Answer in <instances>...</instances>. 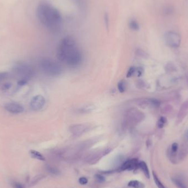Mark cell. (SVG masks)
<instances>
[{"instance_id":"cell-1","label":"cell","mask_w":188,"mask_h":188,"mask_svg":"<svg viewBox=\"0 0 188 188\" xmlns=\"http://www.w3.org/2000/svg\"><path fill=\"white\" fill-rule=\"evenodd\" d=\"M36 17L41 24L52 33H59L62 29V16L59 10L47 2H41L37 7Z\"/></svg>"},{"instance_id":"cell-2","label":"cell","mask_w":188,"mask_h":188,"mask_svg":"<svg viewBox=\"0 0 188 188\" xmlns=\"http://www.w3.org/2000/svg\"><path fill=\"white\" fill-rule=\"evenodd\" d=\"M59 60L70 67H76L82 62V55L75 40L70 36L63 38L57 48Z\"/></svg>"},{"instance_id":"cell-3","label":"cell","mask_w":188,"mask_h":188,"mask_svg":"<svg viewBox=\"0 0 188 188\" xmlns=\"http://www.w3.org/2000/svg\"><path fill=\"white\" fill-rule=\"evenodd\" d=\"M145 118L142 112L135 108H131L125 112L123 126L127 129H132L142 122Z\"/></svg>"},{"instance_id":"cell-4","label":"cell","mask_w":188,"mask_h":188,"mask_svg":"<svg viewBox=\"0 0 188 188\" xmlns=\"http://www.w3.org/2000/svg\"><path fill=\"white\" fill-rule=\"evenodd\" d=\"M41 71L47 76H57L62 73V68L58 62L52 59L44 58L39 62Z\"/></svg>"},{"instance_id":"cell-5","label":"cell","mask_w":188,"mask_h":188,"mask_svg":"<svg viewBox=\"0 0 188 188\" xmlns=\"http://www.w3.org/2000/svg\"><path fill=\"white\" fill-rule=\"evenodd\" d=\"M13 71L18 76L21 77L20 79L27 80L31 79L35 74L34 69L31 65L22 62H17L14 65Z\"/></svg>"},{"instance_id":"cell-6","label":"cell","mask_w":188,"mask_h":188,"mask_svg":"<svg viewBox=\"0 0 188 188\" xmlns=\"http://www.w3.org/2000/svg\"><path fill=\"white\" fill-rule=\"evenodd\" d=\"M92 129V126L90 124H77L71 125L69 131L75 136H79L89 131Z\"/></svg>"},{"instance_id":"cell-7","label":"cell","mask_w":188,"mask_h":188,"mask_svg":"<svg viewBox=\"0 0 188 188\" xmlns=\"http://www.w3.org/2000/svg\"><path fill=\"white\" fill-rule=\"evenodd\" d=\"M165 41L170 47H178L181 45V37L178 33L173 31H168L165 35Z\"/></svg>"},{"instance_id":"cell-8","label":"cell","mask_w":188,"mask_h":188,"mask_svg":"<svg viewBox=\"0 0 188 188\" xmlns=\"http://www.w3.org/2000/svg\"><path fill=\"white\" fill-rule=\"evenodd\" d=\"M134 104L142 108L157 107L160 103L159 100L151 98H140L134 100Z\"/></svg>"},{"instance_id":"cell-9","label":"cell","mask_w":188,"mask_h":188,"mask_svg":"<svg viewBox=\"0 0 188 188\" xmlns=\"http://www.w3.org/2000/svg\"><path fill=\"white\" fill-rule=\"evenodd\" d=\"M46 101L44 96L41 95H37L34 96L30 102V107L31 110L34 111H39L45 105Z\"/></svg>"},{"instance_id":"cell-10","label":"cell","mask_w":188,"mask_h":188,"mask_svg":"<svg viewBox=\"0 0 188 188\" xmlns=\"http://www.w3.org/2000/svg\"><path fill=\"white\" fill-rule=\"evenodd\" d=\"M5 109L12 114H19L23 112L24 108L22 105L17 102H10L5 105Z\"/></svg>"},{"instance_id":"cell-11","label":"cell","mask_w":188,"mask_h":188,"mask_svg":"<svg viewBox=\"0 0 188 188\" xmlns=\"http://www.w3.org/2000/svg\"><path fill=\"white\" fill-rule=\"evenodd\" d=\"M139 162L137 159H131L125 162L121 167V170H135L139 167Z\"/></svg>"},{"instance_id":"cell-12","label":"cell","mask_w":188,"mask_h":188,"mask_svg":"<svg viewBox=\"0 0 188 188\" xmlns=\"http://www.w3.org/2000/svg\"><path fill=\"white\" fill-rule=\"evenodd\" d=\"M188 110V101H187L184 102L181 106L179 113L178 114V117H177V119L176 122L177 123L179 124L181 123L182 122L184 118L185 117V116L187 114V111Z\"/></svg>"},{"instance_id":"cell-13","label":"cell","mask_w":188,"mask_h":188,"mask_svg":"<svg viewBox=\"0 0 188 188\" xmlns=\"http://www.w3.org/2000/svg\"><path fill=\"white\" fill-rule=\"evenodd\" d=\"M29 155L30 156H31V157H32L33 159H38V160L42 161H45V157L41 154V153H39L36 150H30L29 151Z\"/></svg>"},{"instance_id":"cell-14","label":"cell","mask_w":188,"mask_h":188,"mask_svg":"<svg viewBox=\"0 0 188 188\" xmlns=\"http://www.w3.org/2000/svg\"><path fill=\"white\" fill-rule=\"evenodd\" d=\"M139 167L141 168V170H142V172L144 173L145 176L148 179H149L150 177V172H149L148 168L147 167V166L146 164V163L145 162H144V161L140 162L139 164Z\"/></svg>"},{"instance_id":"cell-15","label":"cell","mask_w":188,"mask_h":188,"mask_svg":"<svg viewBox=\"0 0 188 188\" xmlns=\"http://www.w3.org/2000/svg\"><path fill=\"white\" fill-rule=\"evenodd\" d=\"M128 25L130 29L134 31H137L140 28L139 23L134 19H131L128 22Z\"/></svg>"},{"instance_id":"cell-16","label":"cell","mask_w":188,"mask_h":188,"mask_svg":"<svg viewBox=\"0 0 188 188\" xmlns=\"http://www.w3.org/2000/svg\"><path fill=\"white\" fill-rule=\"evenodd\" d=\"M128 186L134 188H144L145 185L143 183L138 181H131L128 183Z\"/></svg>"},{"instance_id":"cell-17","label":"cell","mask_w":188,"mask_h":188,"mask_svg":"<svg viewBox=\"0 0 188 188\" xmlns=\"http://www.w3.org/2000/svg\"><path fill=\"white\" fill-rule=\"evenodd\" d=\"M118 90L121 93H123L125 92L126 88H127V85L126 82H124V80H121L119 81L117 85Z\"/></svg>"},{"instance_id":"cell-18","label":"cell","mask_w":188,"mask_h":188,"mask_svg":"<svg viewBox=\"0 0 188 188\" xmlns=\"http://www.w3.org/2000/svg\"><path fill=\"white\" fill-rule=\"evenodd\" d=\"M94 109V105H86V106L83 107L82 108H80L79 110V112H81V113H89V112H90L91 111H93Z\"/></svg>"},{"instance_id":"cell-19","label":"cell","mask_w":188,"mask_h":188,"mask_svg":"<svg viewBox=\"0 0 188 188\" xmlns=\"http://www.w3.org/2000/svg\"><path fill=\"white\" fill-rule=\"evenodd\" d=\"M153 179L155 183H156L157 187L158 188H166L165 186L163 185V184L160 182V181L159 180L158 177L156 176V174H155V173L154 172H153Z\"/></svg>"},{"instance_id":"cell-20","label":"cell","mask_w":188,"mask_h":188,"mask_svg":"<svg viewBox=\"0 0 188 188\" xmlns=\"http://www.w3.org/2000/svg\"><path fill=\"white\" fill-rule=\"evenodd\" d=\"M166 123V119L165 117H161L157 122V126L159 128H162Z\"/></svg>"},{"instance_id":"cell-21","label":"cell","mask_w":188,"mask_h":188,"mask_svg":"<svg viewBox=\"0 0 188 188\" xmlns=\"http://www.w3.org/2000/svg\"><path fill=\"white\" fill-rule=\"evenodd\" d=\"M9 73L6 72H0V83L6 80L8 77Z\"/></svg>"},{"instance_id":"cell-22","label":"cell","mask_w":188,"mask_h":188,"mask_svg":"<svg viewBox=\"0 0 188 188\" xmlns=\"http://www.w3.org/2000/svg\"><path fill=\"white\" fill-rule=\"evenodd\" d=\"M173 182L175 183V184L176 185V186L179 188H188L181 181H179V179H173Z\"/></svg>"},{"instance_id":"cell-23","label":"cell","mask_w":188,"mask_h":188,"mask_svg":"<svg viewBox=\"0 0 188 188\" xmlns=\"http://www.w3.org/2000/svg\"><path fill=\"white\" fill-rule=\"evenodd\" d=\"M12 87V84L10 82H6L1 87V90L3 91H7L10 90Z\"/></svg>"},{"instance_id":"cell-24","label":"cell","mask_w":188,"mask_h":188,"mask_svg":"<svg viewBox=\"0 0 188 188\" xmlns=\"http://www.w3.org/2000/svg\"><path fill=\"white\" fill-rule=\"evenodd\" d=\"M135 72H136V69H135V67H130L128 71L127 74V78H130V77L133 76Z\"/></svg>"},{"instance_id":"cell-25","label":"cell","mask_w":188,"mask_h":188,"mask_svg":"<svg viewBox=\"0 0 188 188\" xmlns=\"http://www.w3.org/2000/svg\"><path fill=\"white\" fill-rule=\"evenodd\" d=\"M95 178L98 182L99 183L104 182L105 181V178L100 174H96L95 176Z\"/></svg>"},{"instance_id":"cell-26","label":"cell","mask_w":188,"mask_h":188,"mask_svg":"<svg viewBox=\"0 0 188 188\" xmlns=\"http://www.w3.org/2000/svg\"><path fill=\"white\" fill-rule=\"evenodd\" d=\"M178 145L177 143H173L172 145V146H171V151H172V153H175L177 152L178 151Z\"/></svg>"},{"instance_id":"cell-27","label":"cell","mask_w":188,"mask_h":188,"mask_svg":"<svg viewBox=\"0 0 188 188\" xmlns=\"http://www.w3.org/2000/svg\"><path fill=\"white\" fill-rule=\"evenodd\" d=\"M173 12V10L171 7H167V8H165L164 10V13L166 15L171 14Z\"/></svg>"},{"instance_id":"cell-28","label":"cell","mask_w":188,"mask_h":188,"mask_svg":"<svg viewBox=\"0 0 188 188\" xmlns=\"http://www.w3.org/2000/svg\"><path fill=\"white\" fill-rule=\"evenodd\" d=\"M79 182L82 185H85L88 182V180L85 177H81L79 179Z\"/></svg>"},{"instance_id":"cell-29","label":"cell","mask_w":188,"mask_h":188,"mask_svg":"<svg viewBox=\"0 0 188 188\" xmlns=\"http://www.w3.org/2000/svg\"><path fill=\"white\" fill-rule=\"evenodd\" d=\"M28 82V80H26V79H20L17 82L18 85L19 86H24L25 85H26L27 84V82Z\"/></svg>"},{"instance_id":"cell-30","label":"cell","mask_w":188,"mask_h":188,"mask_svg":"<svg viewBox=\"0 0 188 188\" xmlns=\"http://www.w3.org/2000/svg\"><path fill=\"white\" fill-rule=\"evenodd\" d=\"M13 188H24L23 185L22 184L20 183H13Z\"/></svg>"},{"instance_id":"cell-31","label":"cell","mask_w":188,"mask_h":188,"mask_svg":"<svg viewBox=\"0 0 188 188\" xmlns=\"http://www.w3.org/2000/svg\"><path fill=\"white\" fill-rule=\"evenodd\" d=\"M171 108H172V107H170H170H168V106L167 107H165V113H168V112H170V111H171Z\"/></svg>"},{"instance_id":"cell-32","label":"cell","mask_w":188,"mask_h":188,"mask_svg":"<svg viewBox=\"0 0 188 188\" xmlns=\"http://www.w3.org/2000/svg\"><path fill=\"white\" fill-rule=\"evenodd\" d=\"M185 138L188 141V129L187 130V132H186V134H185Z\"/></svg>"}]
</instances>
